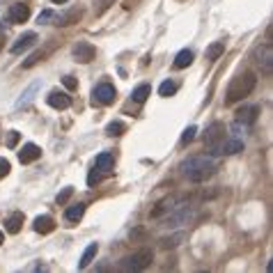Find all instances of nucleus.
I'll list each match as a JSON object with an SVG mask.
<instances>
[{"mask_svg":"<svg viewBox=\"0 0 273 273\" xmlns=\"http://www.w3.org/2000/svg\"><path fill=\"white\" fill-rule=\"evenodd\" d=\"M51 3H55V5H65L67 0H51Z\"/></svg>","mask_w":273,"mask_h":273,"instance_id":"nucleus-33","label":"nucleus"},{"mask_svg":"<svg viewBox=\"0 0 273 273\" xmlns=\"http://www.w3.org/2000/svg\"><path fill=\"white\" fill-rule=\"evenodd\" d=\"M10 170H12L10 161H7V159H3V156H0V179H3V177H7V175H10Z\"/></svg>","mask_w":273,"mask_h":273,"instance_id":"nucleus-29","label":"nucleus"},{"mask_svg":"<svg viewBox=\"0 0 273 273\" xmlns=\"http://www.w3.org/2000/svg\"><path fill=\"white\" fill-rule=\"evenodd\" d=\"M37 21H39V23H49V21H53V12H51V10H44L42 14H39Z\"/></svg>","mask_w":273,"mask_h":273,"instance_id":"nucleus-32","label":"nucleus"},{"mask_svg":"<svg viewBox=\"0 0 273 273\" xmlns=\"http://www.w3.org/2000/svg\"><path fill=\"white\" fill-rule=\"evenodd\" d=\"M223 140H225V124H220V122H213V124L207 129L204 147H207L209 152H213V149L218 147V145H220Z\"/></svg>","mask_w":273,"mask_h":273,"instance_id":"nucleus-6","label":"nucleus"},{"mask_svg":"<svg viewBox=\"0 0 273 273\" xmlns=\"http://www.w3.org/2000/svg\"><path fill=\"white\" fill-rule=\"evenodd\" d=\"M115 101V88L110 83H101L92 90V106H108Z\"/></svg>","mask_w":273,"mask_h":273,"instance_id":"nucleus-5","label":"nucleus"},{"mask_svg":"<svg viewBox=\"0 0 273 273\" xmlns=\"http://www.w3.org/2000/svg\"><path fill=\"white\" fill-rule=\"evenodd\" d=\"M71 195H74V188H65L62 193H58V197H55V200H58V204H65Z\"/></svg>","mask_w":273,"mask_h":273,"instance_id":"nucleus-28","label":"nucleus"},{"mask_svg":"<svg viewBox=\"0 0 273 273\" xmlns=\"http://www.w3.org/2000/svg\"><path fill=\"white\" fill-rule=\"evenodd\" d=\"M71 55L76 58V62H81V65H88V62L94 60L97 49H94L90 42H78V44H74V49H71Z\"/></svg>","mask_w":273,"mask_h":273,"instance_id":"nucleus-7","label":"nucleus"},{"mask_svg":"<svg viewBox=\"0 0 273 273\" xmlns=\"http://www.w3.org/2000/svg\"><path fill=\"white\" fill-rule=\"evenodd\" d=\"M3 241H5V234H3V232H0V243H3Z\"/></svg>","mask_w":273,"mask_h":273,"instance_id":"nucleus-35","label":"nucleus"},{"mask_svg":"<svg viewBox=\"0 0 273 273\" xmlns=\"http://www.w3.org/2000/svg\"><path fill=\"white\" fill-rule=\"evenodd\" d=\"M257 115H259L257 106H243V108L236 110V122H243V124L252 126L257 122Z\"/></svg>","mask_w":273,"mask_h":273,"instance_id":"nucleus-11","label":"nucleus"},{"mask_svg":"<svg viewBox=\"0 0 273 273\" xmlns=\"http://www.w3.org/2000/svg\"><path fill=\"white\" fill-rule=\"evenodd\" d=\"M252 60H255V65L259 67L264 74H271L273 71V46L271 44L257 46L255 53H252Z\"/></svg>","mask_w":273,"mask_h":273,"instance_id":"nucleus-4","label":"nucleus"},{"mask_svg":"<svg viewBox=\"0 0 273 273\" xmlns=\"http://www.w3.org/2000/svg\"><path fill=\"white\" fill-rule=\"evenodd\" d=\"M33 227H35L37 234H51V232L55 229V220L51 218V216H37L35 223H33Z\"/></svg>","mask_w":273,"mask_h":273,"instance_id":"nucleus-15","label":"nucleus"},{"mask_svg":"<svg viewBox=\"0 0 273 273\" xmlns=\"http://www.w3.org/2000/svg\"><path fill=\"white\" fill-rule=\"evenodd\" d=\"M193 62V51H188V49H184V51H179L177 53V58H175V69H186V67Z\"/></svg>","mask_w":273,"mask_h":273,"instance_id":"nucleus-18","label":"nucleus"},{"mask_svg":"<svg viewBox=\"0 0 273 273\" xmlns=\"http://www.w3.org/2000/svg\"><path fill=\"white\" fill-rule=\"evenodd\" d=\"M39 85H42V83H39V81H37V83H33V85H30V88H28L26 92L21 94V99H19V101H17V108H23V106H28V104H30V101H33V97H35V94H37Z\"/></svg>","mask_w":273,"mask_h":273,"instance_id":"nucleus-19","label":"nucleus"},{"mask_svg":"<svg viewBox=\"0 0 273 273\" xmlns=\"http://www.w3.org/2000/svg\"><path fill=\"white\" fill-rule=\"evenodd\" d=\"M3 46H5V37H3V35H0V49H3Z\"/></svg>","mask_w":273,"mask_h":273,"instance_id":"nucleus-34","label":"nucleus"},{"mask_svg":"<svg viewBox=\"0 0 273 273\" xmlns=\"http://www.w3.org/2000/svg\"><path fill=\"white\" fill-rule=\"evenodd\" d=\"M126 131V124L124 122H110L108 126H106V133H108V136H122V133Z\"/></svg>","mask_w":273,"mask_h":273,"instance_id":"nucleus-23","label":"nucleus"},{"mask_svg":"<svg viewBox=\"0 0 273 273\" xmlns=\"http://www.w3.org/2000/svg\"><path fill=\"white\" fill-rule=\"evenodd\" d=\"M7 17H10L12 23H26L28 19H30V7L23 5V3H17V5H12V7H10Z\"/></svg>","mask_w":273,"mask_h":273,"instance_id":"nucleus-9","label":"nucleus"},{"mask_svg":"<svg viewBox=\"0 0 273 273\" xmlns=\"http://www.w3.org/2000/svg\"><path fill=\"white\" fill-rule=\"evenodd\" d=\"M97 250H99V246L97 243H90L88 248H85V252H83V257H81V262H78V268H88L90 266V262L94 259V255H97Z\"/></svg>","mask_w":273,"mask_h":273,"instance_id":"nucleus-20","label":"nucleus"},{"mask_svg":"<svg viewBox=\"0 0 273 273\" xmlns=\"http://www.w3.org/2000/svg\"><path fill=\"white\" fill-rule=\"evenodd\" d=\"M37 42V33H26V35H21V37L17 39V44H12V53L17 55V53H21V51H26V49H30V46Z\"/></svg>","mask_w":273,"mask_h":273,"instance_id":"nucleus-14","label":"nucleus"},{"mask_svg":"<svg viewBox=\"0 0 273 273\" xmlns=\"http://www.w3.org/2000/svg\"><path fill=\"white\" fill-rule=\"evenodd\" d=\"M83 213H85V204H71L65 211V218H67V223H78L83 218Z\"/></svg>","mask_w":273,"mask_h":273,"instance_id":"nucleus-17","label":"nucleus"},{"mask_svg":"<svg viewBox=\"0 0 273 273\" xmlns=\"http://www.w3.org/2000/svg\"><path fill=\"white\" fill-rule=\"evenodd\" d=\"M23 220H26V216H23L21 211L10 213V216L5 218V229L10 232V234H19V232H21V227H23Z\"/></svg>","mask_w":273,"mask_h":273,"instance_id":"nucleus-13","label":"nucleus"},{"mask_svg":"<svg viewBox=\"0 0 273 273\" xmlns=\"http://www.w3.org/2000/svg\"><path fill=\"white\" fill-rule=\"evenodd\" d=\"M149 94H152V88H149L147 83H142V85H138V88L133 90L131 99H133V101H136V104H145Z\"/></svg>","mask_w":273,"mask_h":273,"instance_id":"nucleus-21","label":"nucleus"},{"mask_svg":"<svg viewBox=\"0 0 273 273\" xmlns=\"http://www.w3.org/2000/svg\"><path fill=\"white\" fill-rule=\"evenodd\" d=\"M181 172L188 181L200 184V181H207L216 172V161L209 159V156H191L188 161L181 163Z\"/></svg>","mask_w":273,"mask_h":273,"instance_id":"nucleus-1","label":"nucleus"},{"mask_svg":"<svg viewBox=\"0 0 273 273\" xmlns=\"http://www.w3.org/2000/svg\"><path fill=\"white\" fill-rule=\"evenodd\" d=\"M223 53H225V42H213L211 46H207V53L204 55H207V60L213 62V60H218Z\"/></svg>","mask_w":273,"mask_h":273,"instance_id":"nucleus-22","label":"nucleus"},{"mask_svg":"<svg viewBox=\"0 0 273 273\" xmlns=\"http://www.w3.org/2000/svg\"><path fill=\"white\" fill-rule=\"evenodd\" d=\"M49 106L51 108H58V110H65V108H69L71 106V99H69V94H65V92H58V90H53V92L49 94Z\"/></svg>","mask_w":273,"mask_h":273,"instance_id":"nucleus-12","label":"nucleus"},{"mask_svg":"<svg viewBox=\"0 0 273 273\" xmlns=\"http://www.w3.org/2000/svg\"><path fill=\"white\" fill-rule=\"evenodd\" d=\"M39 156H42V149H39L35 142L23 145L21 152H19V161H21V163H33V161H37Z\"/></svg>","mask_w":273,"mask_h":273,"instance_id":"nucleus-10","label":"nucleus"},{"mask_svg":"<svg viewBox=\"0 0 273 273\" xmlns=\"http://www.w3.org/2000/svg\"><path fill=\"white\" fill-rule=\"evenodd\" d=\"M152 259H154L152 248H140L138 252L124 257L120 262V268L122 271H142V268H147L152 264Z\"/></svg>","mask_w":273,"mask_h":273,"instance_id":"nucleus-3","label":"nucleus"},{"mask_svg":"<svg viewBox=\"0 0 273 273\" xmlns=\"http://www.w3.org/2000/svg\"><path fill=\"white\" fill-rule=\"evenodd\" d=\"M255 85H257V78H255L252 71L239 74V76L232 78V83H229L227 94H225V104H236V101H241V99H246L248 94L255 90Z\"/></svg>","mask_w":273,"mask_h":273,"instance_id":"nucleus-2","label":"nucleus"},{"mask_svg":"<svg viewBox=\"0 0 273 273\" xmlns=\"http://www.w3.org/2000/svg\"><path fill=\"white\" fill-rule=\"evenodd\" d=\"M239 152H243V140L232 136V138H225L211 154H239Z\"/></svg>","mask_w":273,"mask_h":273,"instance_id":"nucleus-8","label":"nucleus"},{"mask_svg":"<svg viewBox=\"0 0 273 273\" xmlns=\"http://www.w3.org/2000/svg\"><path fill=\"white\" fill-rule=\"evenodd\" d=\"M113 165H115V156L110 152H101L97 156V161H94V168L101 170V172H110Z\"/></svg>","mask_w":273,"mask_h":273,"instance_id":"nucleus-16","label":"nucleus"},{"mask_svg":"<svg viewBox=\"0 0 273 273\" xmlns=\"http://www.w3.org/2000/svg\"><path fill=\"white\" fill-rule=\"evenodd\" d=\"M99 181H101V175H99V172H97V168H94L92 172H90V175H88V186H97Z\"/></svg>","mask_w":273,"mask_h":273,"instance_id":"nucleus-30","label":"nucleus"},{"mask_svg":"<svg viewBox=\"0 0 273 273\" xmlns=\"http://www.w3.org/2000/svg\"><path fill=\"white\" fill-rule=\"evenodd\" d=\"M195 133H197L195 126H188V129L184 131V136H181V145H188V142H191L193 138H195Z\"/></svg>","mask_w":273,"mask_h":273,"instance_id":"nucleus-27","label":"nucleus"},{"mask_svg":"<svg viewBox=\"0 0 273 273\" xmlns=\"http://www.w3.org/2000/svg\"><path fill=\"white\" fill-rule=\"evenodd\" d=\"M177 88H179V85H177L175 81H165V83H161L159 94H161V97H172V94L177 92Z\"/></svg>","mask_w":273,"mask_h":273,"instance_id":"nucleus-24","label":"nucleus"},{"mask_svg":"<svg viewBox=\"0 0 273 273\" xmlns=\"http://www.w3.org/2000/svg\"><path fill=\"white\" fill-rule=\"evenodd\" d=\"M39 60H44V51H37V53H33L26 62H23V67H26V69H30V67H35Z\"/></svg>","mask_w":273,"mask_h":273,"instance_id":"nucleus-25","label":"nucleus"},{"mask_svg":"<svg viewBox=\"0 0 273 273\" xmlns=\"http://www.w3.org/2000/svg\"><path fill=\"white\" fill-rule=\"evenodd\" d=\"M62 83H65L67 90H76L78 88V81L74 76H65V78H62Z\"/></svg>","mask_w":273,"mask_h":273,"instance_id":"nucleus-31","label":"nucleus"},{"mask_svg":"<svg viewBox=\"0 0 273 273\" xmlns=\"http://www.w3.org/2000/svg\"><path fill=\"white\" fill-rule=\"evenodd\" d=\"M19 138H21V133H19V131H10V133H7V138H5V145H7V147H17Z\"/></svg>","mask_w":273,"mask_h":273,"instance_id":"nucleus-26","label":"nucleus"}]
</instances>
